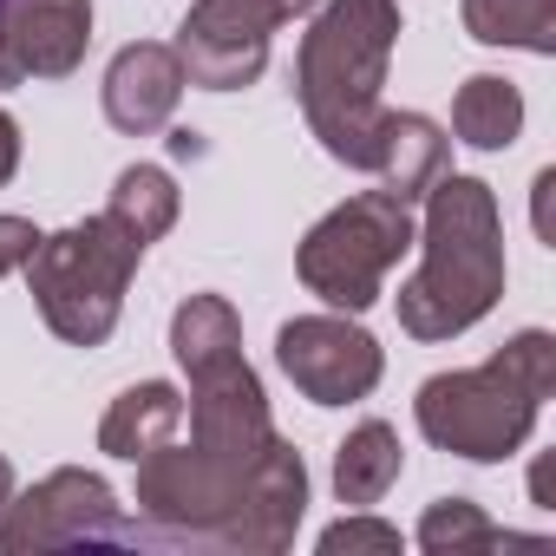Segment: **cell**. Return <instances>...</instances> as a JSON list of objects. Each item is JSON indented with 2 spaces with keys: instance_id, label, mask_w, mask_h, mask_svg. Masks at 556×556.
<instances>
[{
  "instance_id": "18",
  "label": "cell",
  "mask_w": 556,
  "mask_h": 556,
  "mask_svg": "<svg viewBox=\"0 0 556 556\" xmlns=\"http://www.w3.org/2000/svg\"><path fill=\"white\" fill-rule=\"evenodd\" d=\"M105 216H112L131 242H144V249H151V242L177 223V184H170L157 164H131V170H118Z\"/></svg>"
},
{
  "instance_id": "7",
  "label": "cell",
  "mask_w": 556,
  "mask_h": 556,
  "mask_svg": "<svg viewBox=\"0 0 556 556\" xmlns=\"http://www.w3.org/2000/svg\"><path fill=\"white\" fill-rule=\"evenodd\" d=\"M66 543H151V530L118 517L112 484L99 471H53L0 504V549L8 556H40Z\"/></svg>"
},
{
  "instance_id": "6",
  "label": "cell",
  "mask_w": 556,
  "mask_h": 556,
  "mask_svg": "<svg viewBox=\"0 0 556 556\" xmlns=\"http://www.w3.org/2000/svg\"><path fill=\"white\" fill-rule=\"evenodd\" d=\"M406 249H413V203H400L393 190H361L302 236L295 268H302L308 295H321L328 308L361 315V308L380 302L387 268Z\"/></svg>"
},
{
  "instance_id": "4",
  "label": "cell",
  "mask_w": 556,
  "mask_h": 556,
  "mask_svg": "<svg viewBox=\"0 0 556 556\" xmlns=\"http://www.w3.org/2000/svg\"><path fill=\"white\" fill-rule=\"evenodd\" d=\"M549 387H556V341L543 328H523L484 367L426 380L419 387V432L439 452H458L471 465L510 458L530 439L536 406L549 400Z\"/></svg>"
},
{
  "instance_id": "25",
  "label": "cell",
  "mask_w": 556,
  "mask_h": 556,
  "mask_svg": "<svg viewBox=\"0 0 556 556\" xmlns=\"http://www.w3.org/2000/svg\"><path fill=\"white\" fill-rule=\"evenodd\" d=\"M308 8H315V0H282V21H302Z\"/></svg>"
},
{
  "instance_id": "3",
  "label": "cell",
  "mask_w": 556,
  "mask_h": 556,
  "mask_svg": "<svg viewBox=\"0 0 556 556\" xmlns=\"http://www.w3.org/2000/svg\"><path fill=\"white\" fill-rule=\"evenodd\" d=\"M393 40H400L393 0H328L302 40V60H295V92H302V112H308L321 151L354 170L374 164V131L387 112L380 86H387Z\"/></svg>"
},
{
  "instance_id": "11",
  "label": "cell",
  "mask_w": 556,
  "mask_h": 556,
  "mask_svg": "<svg viewBox=\"0 0 556 556\" xmlns=\"http://www.w3.org/2000/svg\"><path fill=\"white\" fill-rule=\"evenodd\" d=\"M0 40L21 79H66L92 47V0H0Z\"/></svg>"
},
{
  "instance_id": "22",
  "label": "cell",
  "mask_w": 556,
  "mask_h": 556,
  "mask_svg": "<svg viewBox=\"0 0 556 556\" xmlns=\"http://www.w3.org/2000/svg\"><path fill=\"white\" fill-rule=\"evenodd\" d=\"M14 170H21V125L0 112V184H8Z\"/></svg>"
},
{
  "instance_id": "21",
  "label": "cell",
  "mask_w": 556,
  "mask_h": 556,
  "mask_svg": "<svg viewBox=\"0 0 556 556\" xmlns=\"http://www.w3.org/2000/svg\"><path fill=\"white\" fill-rule=\"evenodd\" d=\"M40 249V229L27 223V216H0V275H14V268H27V255Z\"/></svg>"
},
{
  "instance_id": "10",
  "label": "cell",
  "mask_w": 556,
  "mask_h": 556,
  "mask_svg": "<svg viewBox=\"0 0 556 556\" xmlns=\"http://www.w3.org/2000/svg\"><path fill=\"white\" fill-rule=\"evenodd\" d=\"M302 510H308V465L289 439H275L268 458L255 465V478L242 484V504L223 530V549H289Z\"/></svg>"
},
{
  "instance_id": "5",
  "label": "cell",
  "mask_w": 556,
  "mask_h": 556,
  "mask_svg": "<svg viewBox=\"0 0 556 556\" xmlns=\"http://www.w3.org/2000/svg\"><path fill=\"white\" fill-rule=\"evenodd\" d=\"M138 255L144 242H131L112 216H86L60 236H40V249L27 255V275H34V302L47 328L73 348H105L125 315V282Z\"/></svg>"
},
{
  "instance_id": "12",
  "label": "cell",
  "mask_w": 556,
  "mask_h": 556,
  "mask_svg": "<svg viewBox=\"0 0 556 556\" xmlns=\"http://www.w3.org/2000/svg\"><path fill=\"white\" fill-rule=\"evenodd\" d=\"M177 99H184V66H177V53L157 47V40H138V47H125V53L105 66V118H112L125 138L164 131L170 112H177Z\"/></svg>"
},
{
  "instance_id": "20",
  "label": "cell",
  "mask_w": 556,
  "mask_h": 556,
  "mask_svg": "<svg viewBox=\"0 0 556 556\" xmlns=\"http://www.w3.org/2000/svg\"><path fill=\"white\" fill-rule=\"evenodd\" d=\"M321 549H328V556H341V549H400V530H393V523H374V517H341V523L321 536Z\"/></svg>"
},
{
  "instance_id": "9",
  "label": "cell",
  "mask_w": 556,
  "mask_h": 556,
  "mask_svg": "<svg viewBox=\"0 0 556 556\" xmlns=\"http://www.w3.org/2000/svg\"><path fill=\"white\" fill-rule=\"evenodd\" d=\"M275 361L282 374L315 400V406H348L367 400L380 387V348L367 328L341 321V315H302L275 334Z\"/></svg>"
},
{
  "instance_id": "2",
  "label": "cell",
  "mask_w": 556,
  "mask_h": 556,
  "mask_svg": "<svg viewBox=\"0 0 556 556\" xmlns=\"http://www.w3.org/2000/svg\"><path fill=\"white\" fill-rule=\"evenodd\" d=\"M419 275L400 289V328L413 341H452L484 321L504 295V223L478 177H439L426 190Z\"/></svg>"
},
{
  "instance_id": "15",
  "label": "cell",
  "mask_w": 556,
  "mask_h": 556,
  "mask_svg": "<svg viewBox=\"0 0 556 556\" xmlns=\"http://www.w3.org/2000/svg\"><path fill=\"white\" fill-rule=\"evenodd\" d=\"M393 478H400V432L387 419L354 426L348 445L334 452V491H341V504L367 510V504H380L393 491Z\"/></svg>"
},
{
  "instance_id": "19",
  "label": "cell",
  "mask_w": 556,
  "mask_h": 556,
  "mask_svg": "<svg viewBox=\"0 0 556 556\" xmlns=\"http://www.w3.org/2000/svg\"><path fill=\"white\" fill-rule=\"evenodd\" d=\"M497 543H523V536L497 530L471 497H439L419 517V549H432V556H471V549H497Z\"/></svg>"
},
{
  "instance_id": "16",
  "label": "cell",
  "mask_w": 556,
  "mask_h": 556,
  "mask_svg": "<svg viewBox=\"0 0 556 556\" xmlns=\"http://www.w3.org/2000/svg\"><path fill=\"white\" fill-rule=\"evenodd\" d=\"M452 131H458L471 151H504V144L523 131V99H517V86L497 79V73L465 79L458 99H452Z\"/></svg>"
},
{
  "instance_id": "17",
  "label": "cell",
  "mask_w": 556,
  "mask_h": 556,
  "mask_svg": "<svg viewBox=\"0 0 556 556\" xmlns=\"http://www.w3.org/2000/svg\"><path fill=\"white\" fill-rule=\"evenodd\" d=\"M465 34L484 47L556 53V0H465Z\"/></svg>"
},
{
  "instance_id": "8",
  "label": "cell",
  "mask_w": 556,
  "mask_h": 556,
  "mask_svg": "<svg viewBox=\"0 0 556 556\" xmlns=\"http://www.w3.org/2000/svg\"><path fill=\"white\" fill-rule=\"evenodd\" d=\"M275 27H289L282 0H197L177 27V47H170L184 66V86H203V92L255 86L268 66Z\"/></svg>"
},
{
  "instance_id": "13",
  "label": "cell",
  "mask_w": 556,
  "mask_h": 556,
  "mask_svg": "<svg viewBox=\"0 0 556 556\" xmlns=\"http://www.w3.org/2000/svg\"><path fill=\"white\" fill-rule=\"evenodd\" d=\"M380 190H393L400 203H419L439 177H445V131L426 112H380L374 131V164Z\"/></svg>"
},
{
  "instance_id": "24",
  "label": "cell",
  "mask_w": 556,
  "mask_h": 556,
  "mask_svg": "<svg viewBox=\"0 0 556 556\" xmlns=\"http://www.w3.org/2000/svg\"><path fill=\"white\" fill-rule=\"evenodd\" d=\"M8 497H14V465L0 458V504H8Z\"/></svg>"
},
{
  "instance_id": "14",
  "label": "cell",
  "mask_w": 556,
  "mask_h": 556,
  "mask_svg": "<svg viewBox=\"0 0 556 556\" xmlns=\"http://www.w3.org/2000/svg\"><path fill=\"white\" fill-rule=\"evenodd\" d=\"M177 426H184V393L164 387V380H144V387H125V393L112 400V413H105V426H99V452L138 465L151 445L177 439Z\"/></svg>"
},
{
  "instance_id": "23",
  "label": "cell",
  "mask_w": 556,
  "mask_h": 556,
  "mask_svg": "<svg viewBox=\"0 0 556 556\" xmlns=\"http://www.w3.org/2000/svg\"><path fill=\"white\" fill-rule=\"evenodd\" d=\"M8 86H21V66H14V53H8V40H0V92Z\"/></svg>"
},
{
  "instance_id": "1",
  "label": "cell",
  "mask_w": 556,
  "mask_h": 556,
  "mask_svg": "<svg viewBox=\"0 0 556 556\" xmlns=\"http://www.w3.org/2000/svg\"><path fill=\"white\" fill-rule=\"evenodd\" d=\"M170 354L190 374V445L164 439L138 458V510L164 543L223 549L242 484L275 445L262 380L242 361V328L223 295H190L170 321Z\"/></svg>"
}]
</instances>
